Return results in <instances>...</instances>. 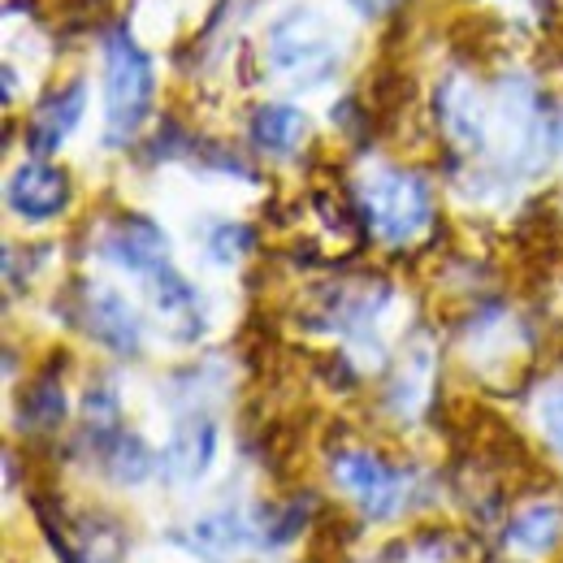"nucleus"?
Returning <instances> with one entry per match:
<instances>
[{
    "label": "nucleus",
    "mask_w": 563,
    "mask_h": 563,
    "mask_svg": "<svg viewBox=\"0 0 563 563\" xmlns=\"http://www.w3.org/2000/svg\"><path fill=\"white\" fill-rule=\"evenodd\" d=\"M156 100V70L152 57L126 31L104 40V140L113 147L131 143L152 113Z\"/></svg>",
    "instance_id": "nucleus-1"
},
{
    "label": "nucleus",
    "mask_w": 563,
    "mask_h": 563,
    "mask_svg": "<svg viewBox=\"0 0 563 563\" xmlns=\"http://www.w3.org/2000/svg\"><path fill=\"white\" fill-rule=\"evenodd\" d=\"M355 205L364 225L382 243H412L433 217L429 183L412 169H373L355 187Z\"/></svg>",
    "instance_id": "nucleus-2"
},
{
    "label": "nucleus",
    "mask_w": 563,
    "mask_h": 563,
    "mask_svg": "<svg viewBox=\"0 0 563 563\" xmlns=\"http://www.w3.org/2000/svg\"><path fill=\"white\" fill-rule=\"evenodd\" d=\"M265 48H269L274 70L303 82V87H317L339 66V35L317 9L282 13L278 22L269 26V44Z\"/></svg>",
    "instance_id": "nucleus-3"
},
{
    "label": "nucleus",
    "mask_w": 563,
    "mask_h": 563,
    "mask_svg": "<svg viewBox=\"0 0 563 563\" xmlns=\"http://www.w3.org/2000/svg\"><path fill=\"white\" fill-rule=\"evenodd\" d=\"M330 468H334V482L352 494L355 507H360L364 516L386 520V516L399 511L408 482H404L382 455H373V451H339Z\"/></svg>",
    "instance_id": "nucleus-4"
},
{
    "label": "nucleus",
    "mask_w": 563,
    "mask_h": 563,
    "mask_svg": "<svg viewBox=\"0 0 563 563\" xmlns=\"http://www.w3.org/2000/svg\"><path fill=\"white\" fill-rule=\"evenodd\" d=\"M4 200L22 221H53L70 205V178H66V169H57L48 161H22L9 174Z\"/></svg>",
    "instance_id": "nucleus-5"
},
{
    "label": "nucleus",
    "mask_w": 563,
    "mask_h": 563,
    "mask_svg": "<svg viewBox=\"0 0 563 563\" xmlns=\"http://www.w3.org/2000/svg\"><path fill=\"white\" fill-rule=\"evenodd\" d=\"M82 325H87V334L100 347H109V352L118 355H135L143 343L140 312L113 286H87V295H82Z\"/></svg>",
    "instance_id": "nucleus-6"
},
{
    "label": "nucleus",
    "mask_w": 563,
    "mask_h": 563,
    "mask_svg": "<svg viewBox=\"0 0 563 563\" xmlns=\"http://www.w3.org/2000/svg\"><path fill=\"white\" fill-rule=\"evenodd\" d=\"M100 252H104L118 269L140 274V278L156 274L161 265H169V239H165V230H161L156 221H147V217H126V221H118V225L104 234Z\"/></svg>",
    "instance_id": "nucleus-7"
},
{
    "label": "nucleus",
    "mask_w": 563,
    "mask_h": 563,
    "mask_svg": "<svg viewBox=\"0 0 563 563\" xmlns=\"http://www.w3.org/2000/svg\"><path fill=\"white\" fill-rule=\"evenodd\" d=\"M438 122H442V131L460 143V147L482 152L486 140H490V113H486V100H482V91H477L464 74L442 78V87H438Z\"/></svg>",
    "instance_id": "nucleus-8"
},
{
    "label": "nucleus",
    "mask_w": 563,
    "mask_h": 563,
    "mask_svg": "<svg viewBox=\"0 0 563 563\" xmlns=\"http://www.w3.org/2000/svg\"><path fill=\"white\" fill-rule=\"evenodd\" d=\"M82 109H87V87L74 78L66 82L62 91H53V96H44V104L31 113V126H26V147L44 161V156H53L62 143L70 140V131L78 126V118H82Z\"/></svg>",
    "instance_id": "nucleus-9"
},
{
    "label": "nucleus",
    "mask_w": 563,
    "mask_h": 563,
    "mask_svg": "<svg viewBox=\"0 0 563 563\" xmlns=\"http://www.w3.org/2000/svg\"><path fill=\"white\" fill-rule=\"evenodd\" d=\"M212 455H217V424L209 417H187V421H178V429L169 433L165 455H161V468H165L169 482L191 486V482H200L209 473Z\"/></svg>",
    "instance_id": "nucleus-10"
},
{
    "label": "nucleus",
    "mask_w": 563,
    "mask_h": 563,
    "mask_svg": "<svg viewBox=\"0 0 563 563\" xmlns=\"http://www.w3.org/2000/svg\"><path fill=\"white\" fill-rule=\"evenodd\" d=\"M147 295H152V308L156 317L174 330V339H196L205 317H200V295L196 286L183 278L174 265H161L156 274H147Z\"/></svg>",
    "instance_id": "nucleus-11"
},
{
    "label": "nucleus",
    "mask_w": 563,
    "mask_h": 563,
    "mask_svg": "<svg viewBox=\"0 0 563 563\" xmlns=\"http://www.w3.org/2000/svg\"><path fill=\"white\" fill-rule=\"evenodd\" d=\"M560 538H563V516L560 507H551V503H538V507L516 511L507 520V529H503V547L516 551V555H547V551L560 547Z\"/></svg>",
    "instance_id": "nucleus-12"
},
{
    "label": "nucleus",
    "mask_w": 563,
    "mask_h": 563,
    "mask_svg": "<svg viewBox=\"0 0 563 563\" xmlns=\"http://www.w3.org/2000/svg\"><path fill=\"white\" fill-rule=\"evenodd\" d=\"M308 140V118L295 104H261L252 113V143L269 156H286Z\"/></svg>",
    "instance_id": "nucleus-13"
},
{
    "label": "nucleus",
    "mask_w": 563,
    "mask_h": 563,
    "mask_svg": "<svg viewBox=\"0 0 563 563\" xmlns=\"http://www.w3.org/2000/svg\"><path fill=\"white\" fill-rule=\"evenodd\" d=\"M104 468H109V477H118L126 486H140V482L152 477L156 455L147 451V442L135 438V433H113L104 442Z\"/></svg>",
    "instance_id": "nucleus-14"
},
{
    "label": "nucleus",
    "mask_w": 563,
    "mask_h": 563,
    "mask_svg": "<svg viewBox=\"0 0 563 563\" xmlns=\"http://www.w3.org/2000/svg\"><path fill=\"white\" fill-rule=\"evenodd\" d=\"M243 538H247V525H243L234 511H212V516L191 525V542H196V551L209 555V560L234 555V551L243 547Z\"/></svg>",
    "instance_id": "nucleus-15"
},
{
    "label": "nucleus",
    "mask_w": 563,
    "mask_h": 563,
    "mask_svg": "<svg viewBox=\"0 0 563 563\" xmlns=\"http://www.w3.org/2000/svg\"><path fill=\"white\" fill-rule=\"evenodd\" d=\"M66 417V395H62V386L53 382V377H40L31 390H26V399H22V421L31 424V429H53V424H62Z\"/></svg>",
    "instance_id": "nucleus-16"
},
{
    "label": "nucleus",
    "mask_w": 563,
    "mask_h": 563,
    "mask_svg": "<svg viewBox=\"0 0 563 563\" xmlns=\"http://www.w3.org/2000/svg\"><path fill=\"white\" fill-rule=\"evenodd\" d=\"M538 421H542V433L547 442L563 455V382H551L538 399Z\"/></svg>",
    "instance_id": "nucleus-17"
},
{
    "label": "nucleus",
    "mask_w": 563,
    "mask_h": 563,
    "mask_svg": "<svg viewBox=\"0 0 563 563\" xmlns=\"http://www.w3.org/2000/svg\"><path fill=\"white\" fill-rule=\"evenodd\" d=\"M360 13H386V9H395L399 0H352Z\"/></svg>",
    "instance_id": "nucleus-18"
},
{
    "label": "nucleus",
    "mask_w": 563,
    "mask_h": 563,
    "mask_svg": "<svg viewBox=\"0 0 563 563\" xmlns=\"http://www.w3.org/2000/svg\"><path fill=\"white\" fill-rule=\"evenodd\" d=\"M555 147H563V118L555 122Z\"/></svg>",
    "instance_id": "nucleus-19"
}]
</instances>
